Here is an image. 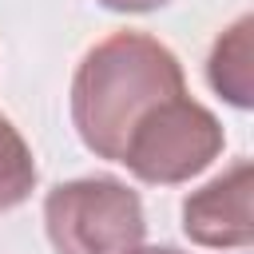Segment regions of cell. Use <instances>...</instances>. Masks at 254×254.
Returning a JSON list of instances; mask_svg holds the SVG:
<instances>
[{"mask_svg":"<svg viewBox=\"0 0 254 254\" xmlns=\"http://www.w3.org/2000/svg\"><path fill=\"white\" fill-rule=\"evenodd\" d=\"M187 91L179 56L147 32H115L99 40L71 79V123L83 147L119 163L139 119L171 95Z\"/></svg>","mask_w":254,"mask_h":254,"instance_id":"cell-1","label":"cell"},{"mask_svg":"<svg viewBox=\"0 0 254 254\" xmlns=\"http://www.w3.org/2000/svg\"><path fill=\"white\" fill-rule=\"evenodd\" d=\"M44 226L56 254H135L147 234L139 194L107 175L52 187Z\"/></svg>","mask_w":254,"mask_h":254,"instance_id":"cell-2","label":"cell"},{"mask_svg":"<svg viewBox=\"0 0 254 254\" xmlns=\"http://www.w3.org/2000/svg\"><path fill=\"white\" fill-rule=\"evenodd\" d=\"M222 123L214 119L210 107H202L198 99L171 95L159 107H151L139 127L127 135L119 163L151 187H175L194 179L198 171H206L218 155H222Z\"/></svg>","mask_w":254,"mask_h":254,"instance_id":"cell-3","label":"cell"},{"mask_svg":"<svg viewBox=\"0 0 254 254\" xmlns=\"http://www.w3.org/2000/svg\"><path fill=\"white\" fill-rule=\"evenodd\" d=\"M250 159L230 163L206 187L190 190L183 202V234L210 250H246L250 226Z\"/></svg>","mask_w":254,"mask_h":254,"instance_id":"cell-4","label":"cell"},{"mask_svg":"<svg viewBox=\"0 0 254 254\" xmlns=\"http://www.w3.org/2000/svg\"><path fill=\"white\" fill-rule=\"evenodd\" d=\"M250 28H254L250 16L234 20L218 36V44H214V52L206 60L210 87L222 99H230L234 107H250L254 103V95H250Z\"/></svg>","mask_w":254,"mask_h":254,"instance_id":"cell-5","label":"cell"},{"mask_svg":"<svg viewBox=\"0 0 254 254\" xmlns=\"http://www.w3.org/2000/svg\"><path fill=\"white\" fill-rule=\"evenodd\" d=\"M36 159L24 135L12 127L8 115H0V214L20 206L36 190Z\"/></svg>","mask_w":254,"mask_h":254,"instance_id":"cell-6","label":"cell"},{"mask_svg":"<svg viewBox=\"0 0 254 254\" xmlns=\"http://www.w3.org/2000/svg\"><path fill=\"white\" fill-rule=\"evenodd\" d=\"M99 4L111 8V12H155V8H163L171 0H99Z\"/></svg>","mask_w":254,"mask_h":254,"instance_id":"cell-7","label":"cell"},{"mask_svg":"<svg viewBox=\"0 0 254 254\" xmlns=\"http://www.w3.org/2000/svg\"><path fill=\"white\" fill-rule=\"evenodd\" d=\"M135 254H183V250H175V246H139Z\"/></svg>","mask_w":254,"mask_h":254,"instance_id":"cell-8","label":"cell"}]
</instances>
